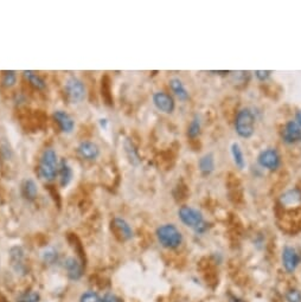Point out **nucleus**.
<instances>
[{
  "mask_svg": "<svg viewBox=\"0 0 301 302\" xmlns=\"http://www.w3.org/2000/svg\"><path fill=\"white\" fill-rule=\"evenodd\" d=\"M17 81H18V75H17L16 71L13 70H8V71H2L1 78H0V82H1V86L4 88H12L17 84Z\"/></svg>",
  "mask_w": 301,
  "mask_h": 302,
  "instance_id": "5701e85b",
  "label": "nucleus"
},
{
  "mask_svg": "<svg viewBox=\"0 0 301 302\" xmlns=\"http://www.w3.org/2000/svg\"><path fill=\"white\" fill-rule=\"evenodd\" d=\"M80 302H101V299L98 293L89 290V292L83 293V294L81 295Z\"/></svg>",
  "mask_w": 301,
  "mask_h": 302,
  "instance_id": "a878e982",
  "label": "nucleus"
},
{
  "mask_svg": "<svg viewBox=\"0 0 301 302\" xmlns=\"http://www.w3.org/2000/svg\"><path fill=\"white\" fill-rule=\"evenodd\" d=\"M101 302H121V300H120L115 294H110V293H108V294L103 296Z\"/></svg>",
  "mask_w": 301,
  "mask_h": 302,
  "instance_id": "c85d7f7f",
  "label": "nucleus"
},
{
  "mask_svg": "<svg viewBox=\"0 0 301 302\" xmlns=\"http://www.w3.org/2000/svg\"><path fill=\"white\" fill-rule=\"evenodd\" d=\"M11 262H12V266L16 267L17 272H19L20 269L24 267V251H23L22 248L19 246H16V248L11 249Z\"/></svg>",
  "mask_w": 301,
  "mask_h": 302,
  "instance_id": "4be33fe9",
  "label": "nucleus"
},
{
  "mask_svg": "<svg viewBox=\"0 0 301 302\" xmlns=\"http://www.w3.org/2000/svg\"><path fill=\"white\" fill-rule=\"evenodd\" d=\"M168 87L171 89V91L173 92V95L176 96L178 100L182 101V102H186L190 98V92L186 89L185 84L183 83V81L179 77H171L168 81Z\"/></svg>",
  "mask_w": 301,
  "mask_h": 302,
  "instance_id": "4468645a",
  "label": "nucleus"
},
{
  "mask_svg": "<svg viewBox=\"0 0 301 302\" xmlns=\"http://www.w3.org/2000/svg\"><path fill=\"white\" fill-rule=\"evenodd\" d=\"M201 118L198 115H195V118L192 119L191 122H190L188 127V136L191 139L197 138L201 134Z\"/></svg>",
  "mask_w": 301,
  "mask_h": 302,
  "instance_id": "b1692460",
  "label": "nucleus"
},
{
  "mask_svg": "<svg viewBox=\"0 0 301 302\" xmlns=\"http://www.w3.org/2000/svg\"><path fill=\"white\" fill-rule=\"evenodd\" d=\"M58 182H60L61 187H67L71 184L72 179H74V170H72L71 165L67 159H61L60 167H58L57 173Z\"/></svg>",
  "mask_w": 301,
  "mask_h": 302,
  "instance_id": "ddd939ff",
  "label": "nucleus"
},
{
  "mask_svg": "<svg viewBox=\"0 0 301 302\" xmlns=\"http://www.w3.org/2000/svg\"><path fill=\"white\" fill-rule=\"evenodd\" d=\"M257 162L262 168L276 171L281 166V155L275 148H266L260 152L259 156H257Z\"/></svg>",
  "mask_w": 301,
  "mask_h": 302,
  "instance_id": "423d86ee",
  "label": "nucleus"
},
{
  "mask_svg": "<svg viewBox=\"0 0 301 302\" xmlns=\"http://www.w3.org/2000/svg\"><path fill=\"white\" fill-rule=\"evenodd\" d=\"M64 94L71 104H80L87 98V87L80 77L70 75L64 82Z\"/></svg>",
  "mask_w": 301,
  "mask_h": 302,
  "instance_id": "39448f33",
  "label": "nucleus"
},
{
  "mask_svg": "<svg viewBox=\"0 0 301 302\" xmlns=\"http://www.w3.org/2000/svg\"><path fill=\"white\" fill-rule=\"evenodd\" d=\"M20 193L23 198L28 202H33L38 197V185L36 180L32 178H26L20 184Z\"/></svg>",
  "mask_w": 301,
  "mask_h": 302,
  "instance_id": "dca6fc26",
  "label": "nucleus"
},
{
  "mask_svg": "<svg viewBox=\"0 0 301 302\" xmlns=\"http://www.w3.org/2000/svg\"><path fill=\"white\" fill-rule=\"evenodd\" d=\"M178 217L184 225L198 232V234H203L207 230L206 220L198 209L184 205L178 210Z\"/></svg>",
  "mask_w": 301,
  "mask_h": 302,
  "instance_id": "7ed1b4c3",
  "label": "nucleus"
},
{
  "mask_svg": "<svg viewBox=\"0 0 301 302\" xmlns=\"http://www.w3.org/2000/svg\"><path fill=\"white\" fill-rule=\"evenodd\" d=\"M282 141L287 145H294L301 141V128L295 121H288L283 126L282 132Z\"/></svg>",
  "mask_w": 301,
  "mask_h": 302,
  "instance_id": "f8f14e48",
  "label": "nucleus"
},
{
  "mask_svg": "<svg viewBox=\"0 0 301 302\" xmlns=\"http://www.w3.org/2000/svg\"><path fill=\"white\" fill-rule=\"evenodd\" d=\"M52 118H54L55 122L57 123L58 128H60L61 132L64 133V134H71V133L75 130L76 127L75 119L72 118L68 112H66V110L63 109L55 110L54 114H52Z\"/></svg>",
  "mask_w": 301,
  "mask_h": 302,
  "instance_id": "9d476101",
  "label": "nucleus"
},
{
  "mask_svg": "<svg viewBox=\"0 0 301 302\" xmlns=\"http://www.w3.org/2000/svg\"><path fill=\"white\" fill-rule=\"evenodd\" d=\"M287 302H301V292L299 289H291L286 293Z\"/></svg>",
  "mask_w": 301,
  "mask_h": 302,
  "instance_id": "bb28decb",
  "label": "nucleus"
},
{
  "mask_svg": "<svg viewBox=\"0 0 301 302\" xmlns=\"http://www.w3.org/2000/svg\"><path fill=\"white\" fill-rule=\"evenodd\" d=\"M19 302H28V301H26V300H25V299H23V300H20Z\"/></svg>",
  "mask_w": 301,
  "mask_h": 302,
  "instance_id": "2f4dec72",
  "label": "nucleus"
},
{
  "mask_svg": "<svg viewBox=\"0 0 301 302\" xmlns=\"http://www.w3.org/2000/svg\"><path fill=\"white\" fill-rule=\"evenodd\" d=\"M232 155L234 159V164H235L239 170H243L245 165H247V162H245L243 151H242L241 146H239V144H237V142H234L232 145Z\"/></svg>",
  "mask_w": 301,
  "mask_h": 302,
  "instance_id": "aec40b11",
  "label": "nucleus"
},
{
  "mask_svg": "<svg viewBox=\"0 0 301 302\" xmlns=\"http://www.w3.org/2000/svg\"><path fill=\"white\" fill-rule=\"evenodd\" d=\"M76 153L84 161H95L98 160L101 154V150L99 145L94 141L84 140L81 141L76 147Z\"/></svg>",
  "mask_w": 301,
  "mask_h": 302,
  "instance_id": "0eeeda50",
  "label": "nucleus"
},
{
  "mask_svg": "<svg viewBox=\"0 0 301 302\" xmlns=\"http://www.w3.org/2000/svg\"><path fill=\"white\" fill-rule=\"evenodd\" d=\"M58 167H60V158L56 150L51 147L45 148L38 161V177L46 182L54 181L57 178Z\"/></svg>",
  "mask_w": 301,
  "mask_h": 302,
  "instance_id": "f257e3e1",
  "label": "nucleus"
},
{
  "mask_svg": "<svg viewBox=\"0 0 301 302\" xmlns=\"http://www.w3.org/2000/svg\"><path fill=\"white\" fill-rule=\"evenodd\" d=\"M152 101H153L154 107L159 110L160 113L164 114H172L176 109V102H174V98L167 92L163 91H156L152 96Z\"/></svg>",
  "mask_w": 301,
  "mask_h": 302,
  "instance_id": "1a4fd4ad",
  "label": "nucleus"
},
{
  "mask_svg": "<svg viewBox=\"0 0 301 302\" xmlns=\"http://www.w3.org/2000/svg\"><path fill=\"white\" fill-rule=\"evenodd\" d=\"M230 302H243V301H242V300H239V299L234 298V299H232V300H230Z\"/></svg>",
  "mask_w": 301,
  "mask_h": 302,
  "instance_id": "7c9ffc66",
  "label": "nucleus"
},
{
  "mask_svg": "<svg viewBox=\"0 0 301 302\" xmlns=\"http://www.w3.org/2000/svg\"><path fill=\"white\" fill-rule=\"evenodd\" d=\"M124 151H125V154L127 156L128 161L131 162V164L134 165V166H138L140 164V156L138 153V150H136L135 145L133 144L132 140H130V139H126L124 141Z\"/></svg>",
  "mask_w": 301,
  "mask_h": 302,
  "instance_id": "a211bd4d",
  "label": "nucleus"
},
{
  "mask_svg": "<svg viewBox=\"0 0 301 302\" xmlns=\"http://www.w3.org/2000/svg\"><path fill=\"white\" fill-rule=\"evenodd\" d=\"M271 71H262V70H257L255 71V76L257 77V80L260 81H266L270 77Z\"/></svg>",
  "mask_w": 301,
  "mask_h": 302,
  "instance_id": "cd10ccee",
  "label": "nucleus"
},
{
  "mask_svg": "<svg viewBox=\"0 0 301 302\" xmlns=\"http://www.w3.org/2000/svg\"><path fill=\"white\" fill-rule=\"evenodd\" d=\"M156 236L159 244L163 248L169 249V250L179 248L184 240L182 231L171 223H166V224L158 226Z\"/></svg>",
  "mask_w": 301,
  "mask_h": 302,
  "instance_id": "f03ea898",
  "label": "nucleus"
},
{
  "mask_svg": "<svg viewBox=\"0 0 301 302\" xmlns=\"http://www.w3.org/2000/svg\"><path fill=\"white\" fill-rule=\"evenodd\" d=\"M23 76L25 77V80L28 81L29 84H30L31 87H33L36 90H44L46 88L45 80L40 76L39 74H37V72L25 70L23 71Z\"/></svg>",
  "mask_w": 301,
  "mask_h": 302,
  "instance_id": "f3484780",
  "label": "nucleus"
},
{
  "mask_svg": "<svg viewBox=\"0 0 301 302\" xmlns=\"http://www.w3.org/2000/svg\"><path fill=\"white\" fill-rule=\"evenodd\" d=\"M295 122L299 124L301 128V110H298L297 114H295Z\"/></svg>",
  "mask_w": 301,
  "mask_h": 302,
  "instance_id": "c756f323",
  "label": "nucleus"
},
{
  "mask_svg": "<svg viewBox=\"0 0 301 302\" xmlns=\"http://www.w3.org/2000/svg\"><path fill=\"white\" fill-rule=\"evenodd\" d=\"M64 268L67 270L68 277L72 281L80 280L83 275V267L76 257H68L64 261Z\"/></svg>",
  "mask_w": 301,
  "mask_h": 302,
  "instance_id": "2eb2a0df",
  "label": "nucleus"
},
{
  "mask_svg": "<svg viewBox=\"0 0 301 302\" xmlns=\"http://www.w3.org/2000/svg\"><path fill=\"white\" fill-rule=\"evenodd\" d=\"M198 167H200V171L201 174L204 176H209L215 170V156H213L212 153H206L204 154L198 161Z\"/></svg>",
  "mask_w": 301,
  "mask_h": 302,
  "instance_id": "6ab92c4d",
  "label": "nucleus"
},
{
  "mask_svg": "<svg viewBox=\"0 0 301 302\" xmlns=\"http://www.w3.org/2000/svg\"><path fill=\"white\" fill-rule=\"evenodd\" d=\"M42 258L46 264H54L58 260V252L54 248H48L42 252Z\"/></svg>",
  "mask_w": 301,
  "mask_h": 302,
  "instance_id": "393cba45",
  "label": "nucleus"
},
{
  "mask_svg": "<svg viewBox=\"0 0 301 302\" xmlns=\"http://www.w3.org/2000/svg\"><path fill=\"white\" fill-rule=\"evenodd\" d=\"M110 228H112L114 236L119 238L121 242H127V241L133 238L134 232L132 226L125 218H121V217L113 218L112 223H110Z\"/></svg>",
  "mask_w": 301,
  "mask_h": 302,
  "instance_id": "6e6552de",
  "label": "nucleus"
},
{
  "mask_svg": "<svg viewBox=\"0 0 301 302\" xmlns=\"http://www.w3.org/2000/svg\"><path fill=\"white\" fill-rule=\"evenodd\" d=\"M281 260H282V266L286 272L292 274V272H294L298 267H299L301 258L299 252L297 251V249L291 245H286L285 248L282 249Z\"/></svg>",
  "mask_w": 301,
  "mask_h": 302,
  "instance_id": "9b49d317",
  "label": "nucleus"
},
{
  "mask_svg": "<svg viewBox=\"0 0 301 302\" xmlns=\"http://www.w3.org/2000/svg\"><path fill=\"white\" fill-rule=\"evenodd\" d=\"M281 202L287 206L299 204V203L301 202V191L298 190V188L287 191V192L282 194Z\"/></svg>",
  "mask_w": 301,
  "mask_h": 302,
  "instance_id": "412c9836",
  "label": "nucleus"
},
{
  "mask_svg": "<svg viewBox=\"0 0 301 302\" xmlns=\"http://www.w3.org/2000/svg\"><path fill=\"white\" fill-rule=\"evenodd\" d=\"M256 118L254 112L248 107L238 110L235 118V130L243 139H249L255 133Z\"/></svg>",
  "mask_w": 301,
  "mask_h": 302,
  "instance_id": "20e7f679",
  "label": "nucleus"
}]
</instances>
